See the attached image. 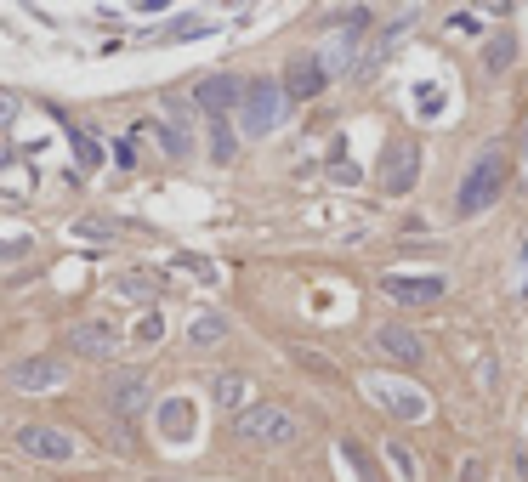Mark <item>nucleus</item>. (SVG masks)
Segmentation results:
<instances>
[{
	"mask_svg": "<svg viewBox=\"0 0 528 482\" xmlns=\"http://www.w3.org/2000/svg\"><path fill=\"white\" fill-rule=\"evenodd\" d=\"M506 165H511V154L500 148V142L477 148V159L466 165V176H460V188H455L460 216H477V210H489L494 199H500V188H506Z\"/></svg>",
	"mask_w": 528,
	"mask_h": 482,
	"instance_id": "obj_1",
	"label": "nucleus"
},
{
	"mask_svg": "<svg viewBox=\"0 0 528 482\" xmlns=\"http://www.w3.org/2000/svg\"><path fill=\"white\" fill-rule=\"evenodd\" d=\"M279 120H284V91L273 80H250L239 91V125H245V137H267Z\"/></svg>",
	"mask_w": 528,
	"mask_h": 482,
	"instance_id": "obj_2",
	"label": "nucleus"
},
{
	"mask_svg": "<svg viewBox=\"0 0 528 482\" xmlns=\"http://www.w3.org/2000/svg\"><path fill=\"white\" fill-rule=\"evenodd\" d=\"M233 437L245 443H296V414L279 409V403H256L233 420Z\"/></svg>",
	"mask_w": 528,
	"mask_h": 482,
	"instance_id": "obj_3",
	"label": "nucleus"
},
{
	"mask_svg": "<svg viewBox=\"0 0 528 482\" xmlns=\"http://www.w3.org/2000/svg\"><path fill=\"white\" fill-rule=\"evenodd\" d=\"M6 386H12V392H52V386H69V358H57V352L23 358V363L6 369Z\"/></svg>",
	"mask_w": 528,
	"mask_h": 482,
	"instance_id": "obj_4",
	"label": "nucleus"
},
{
	"mask_svg": "<svg viewBox=\"0 0 528 482\" xmlns=\"http://www.w3.org/2000/svg\"><path fill=\"white\" fill-rule=\"evenodd\" d=\"M415 176H421V148H415V142H387V154H381V188L409 193Z\"/></svg>",
	"mask_w": 528,
	"mask_h": 482,
	"instance_id": "obj_5",
	"label": "nucleus"
},
{
	"mask_svg": "<svg viewBox=\"0 0 528 482\" xmlns=\"http://www.w3.org/2000/svg\"><path fill=\"white\" fill-rule=\"evenodd\" d=\"M364 392H370L381 409H392L398 420H426V392H415L404 380H364Z\"/></svg>",
	"mask_w": 528,
	"mask_h": 482,
	"instance_id": "obj_6",
	"label": "nucleus"
},
{
	"mask_svg": "<svg viewBox=\"0 0 528 482\" xmlns=\"http://www.w3.org/2000/svg\"><path fill=\"white\" fill-rule=\"evenodd\" d=\"M18 448L23 454H35V460H74L80 448H74L69 431H57V426H18Z\"/></svg>",
	"mask_w": 528,
	"mask_h": 482,
	"instance_id": "obj_7",
	"label": "nucleus"
},
{
	"mask_svg": "<svg viewBox=\"0 0 528 482\" xmlns=\"http://www.w3.org/2000/svg\"><path fill=\"white\" fill-rule=\"evenodd\" d=\"M114 341H120V335H114V324H108V318H86V324L69 329V346L80 352V358H97V363L114 358Z\"/></svg>",
	"mask_w": 528,
	"mask_h": 482,
	"instance_id": "obj_8",
	"label": "nucleus"
},
{
	"mask_svg": "<svg viewBox=\"0 0 528 482\" xmlns=\"http://www.w3.org/2000/svg\"><path fill=\"white\" fill-rule=\"evenodd\" d=\"M108 403H114V414H142L148 409V380L137 369H114L108 375Z\"/></svg>",
	"mask_w": 528,
	"mask_h": 482,
	"instance_id": "obj_9",
	"label": "nucleus"
},
{
	"mask_svg": "<svg viewBox=\"0 0 528 482\" xmlns=\"http://www.w3.org/2000/svg\"><path fill=\"white\" fill-rule=\"evenodd\" d=\"M381 290H387V295H398V301H415V307H426V301H443V290H449V284H443L438 273H426V278L387 273V278H381Z\"/></svg>",
	"mask_w": 528,
	"mask_h": 482,
	"instance_id": "obj_10",
	"label": "nucleus"
},
{
	"mask_svg": "<svg viewBox=\"0 0 528 482\" xmlns=\"http://www.w3.org/2000/svg\"><path fill=\"white\" fill-rule=\"evenodd\" d=\"M375 346H381V352H387L392 363H404V369H415V363L426 358L421 335H409L404 324H381V329H375Z\"/></svg>",
	"mask_w": 528,
	"mask_h": 482,
	"instance_id": "obj_11",
	"label": "nucleus"
},
{
	"mask_svg": "<svg viewBox=\"0 0 528 482\" xmlns=\"http://www.w3.org/2000/svg\"><path fill=\"white\" fill-rule=\"evenodd\" d=\"M194 426H199V414H194L188 397H165V403H159V437H165V443H188Z\"/></svg>",
	"mask_w": 528,
	"mask_h": 482,
	"instance_id": "obj_12",
	"label": "nucleus"
},
{
	"mask_svg": "<svg viewBox=\"0 0 528 482\" xmlns=\"http://www.w3.org/2000/svg\"><path fill=\"white\" fill-rule=\"evenodd\" d=\"M324 80H330V74L318 69V57H290V69H284V97H301V103H307V97H318V91H324Z\"/></svg>",
	"mask_w": 528,
	"mask_h": 482,
	"instance_id": "obj_13",
	"label": "nucleus"
},
{
	"mask_svg": "<svg viewBox=\"0 0 528 482\" xmlns=\"http://www.w3.org/2000/svg\"><path fill=\"white\" fill-rule=\"evenodd\" d=\"M239 80H233V74H205V80H199V91H194V108H205V114H228L233 103H239Z\"/></svg>",
	"mask_w": 528,
	"mask_h": 482,
	"instance_id": "obj_14",
	"label": "nucleus"
},
{
	"mask_svg": "<svg viewBox=\"0 0 528 482\" xmlns=\"http://www.w3.org/2000/svg\"><path fill=\"white\" fill-rule=\"evenodd\" d=\"M511 63H517V35H511V29H500V40H489V46H483V69H489V74H506Z\"/></svg>",
	"mask_w": 528,
	"mask_h": 482,
	"instance_id": "obj_15",
	"label": "nucleus"
},
{
	"mask_svg": "<svg viewBox=\"0 0 528 482\" xmlns=\"http://www.w3.org/2000/svg\"><path fill=\"white\" fill-rule=\"evenodd\" d=\"M216 341H228V318L222 312H205V318L188 324V346H216Z\"/></svg>",
	"mask_w": 528,
	"mask_h": 482,
	"instance_id": "obj_16",
	"label": "nucleus"
},
{
	"mask_svg": "<svg viewBox=\"0 0 528 482\" xmlns=\"http://www.w3.org/2000/svg\"><path fill=\"white\" fill-rule=\"evenodd\" d=\"M216 403H222V409H245L250 403V375H216Z\"/></svg>",
	"mask_w": 528,
	"mask_h": 482,
	"instance_id": "obj_17",
	"label": "nucleus"
},
{
	"mask_svg": "<svg viewBox=\"0 0 528 482\" xmlns=\"http://www.w3.org/2000/svg\"><path fill=\"white\" fill-rule=\"evenodd\" d=\"M69 142H74V159H80V165H103V142L97 137H86V131H80V125H69Z\"/></svg>",
	"mask_w": 528,
	"mask_h": 482,
	"instance_id": "obj_18",
	"label": "nucleus"
},
{
	"mask_svg": "<svg viewBox=\"0 0 528 482\" xmlns=\"http://www.w3.org/2000/svg\"><path fill=\"white\" fill-rule=\"evenodd\" d=\"M341 460H347L352 471H358V482H381V471H375V460H370V454H364V448H358V443H352V437H347V443H341Z\"/></svg>",
	"mask_w": 528,
	"mask_h": 482,
	"instance_id": "obj_19",
	"label": "nucleus"
},
{
	"mask_svg": "<svg viewBox=\"0 0 528 482\" xmlns=\"http://www.w3.org/2000/svg\"><path fill=\"white\" fill-rule=\"evenodd\" d=\"M233 148H239V137L228 131V120H216V131H211V159H216V165H228Z\"/></svg>",
	"mask_w": 528,
	"mask_h": 482,
	"instance_id": "obj_20",
	"label": "nucleus"
},
{
	"mask_svg": "<svg viewBox=\"0 0 528 482\" xmlns=\"http://www.w3.org/2000/svg\"><path fill=\"white\" fill-rule=\"evenodd\" d=\"M387 460H392V471H398L404 482H415V471H421V465H415V454H409L404 443H387Z\"/></svg>",
	"mask_w": 528,
	"mask_h": 482,
	"instance_id": "obj_21",
	"label": "nucleus"
},
{
	"mask_svg": "<svg viewBox=\"0 0 528 482\" xmlns=\"http://www.w3.org/2000/svg\"><path fill=\"white\" fill-rule=\"evenodd\" d=\"M296 363L307 369V375H318V380H341V375H335V363H330V358H313V352H301V346H296Z\"/></svg>",
	"mask_w": 528,
	"mask_h": 482,
	"instance_id": "obj_22",
	"label": "nucleus"
},
{
	"mask_svg": "<svg viewBox=\"0 0 528 482\" xmlns=\"http://www.w3.org/2000/svg\"><path fill=\"white\" fill-rule=\"evenodd\" d=\"M159 335H165V318H159V312H142V318H137V341L154 346Z\"/></svg>",
	"mask_w": 528,
	"mask_h": 482,
	"instance_id": "obj_23",
	"label": "nucleus"
},
{
	"mask_svg": "<svg viewBox=\"0 0 528 482\" xmlns=\"http://www.w3.org/2000/svg\"><path fill=\"white\" fill-rule=\"evenodd\" d=\"M165 35L194 40V35H211V29H205V18H176V23H165Z\"/></svg>",
	"mask_w": 528,
	"mask_h": 482,
	"instance_id": "obj_24",
	"label": "nucleus"
},
{
	"mask_svg": "<svg viewBox=\"0 0 528 482\" xmlns=\"http://www.w3.org/2000/svg\"><path fill=\"white\" fill-rule=\"evenodd\" d=\"M182 267H188L194 278H205V284H216V267L205 256H194V250H182Z\"/></svg>",
	"mask_w": 528,
	"mask_h": 482,
	"instance_id": "obj_25",
	"label": "nucleus"
},
{
	"mask_svg": "<svg viewBox=\"0 0 528 482\" xmlns=\"http://www.w3.org/2000/svg\"><path fill=\"white\" fill-rule=\"evenodd\" d=\"M120 290H125V295H137V290H159V278H154V273H125V278H120Z\"/></svg>",
	"mask_w": 528,
	"mask_h": 482,
	"instance_id": "obj_26",
	"label": "nucleus"
},
{
	"mask_svg": "<svg viewBox=\"0 0 528 482\" xmlns=\"http://www.w3.org/2000/svg\"><path fill=\"white\" fill-rule=\"evenodd\" d=\"M18 91H0V125H12V120H18Z\"/></svg>",
	"mask_w": 528,
	"mask_h": 482,
	"instance_id": "obj_27",
	"label": "nucleus"
},
{
	"mask_svg": "<svg viewBox=\"0 0 528 482\" xmlns=\"http://www.w3.org/2000/svg\"><path fill=\"white\" fill-rule=\"evenodd\" d=\"M74 233H80V239H108L114 227H108V222H74Z\"/></svg>",
	"mask_w": 528,
	"mask_h": 482,
	"instance_id": "obj_28",
	"label": "nucleus"
},
{
	"mask_svg": "<svg viewBox=\"0 0 528 482\" xmlns=\"http://www.w3.org/2000/svg\"><path fill=\"white\" fill-rule=\"evenodd\" d=\"M421 108H426V114H438V108H443V91L438 86H421Z\"/></svg>",
	"mask_w": 528,
	"mask_h": 482,
	"instance_id": "obj_29",
	"label": "nucleus"
},
{
	"mask_svg": "<svg viewBox=\"0 0 528 482\" xmlns=\"http://www.w3.org/2000/svg\"><path fill=\"white\" fill-rule=\"evenodd\" d=\"M517 290L528 295V233H523V273H517Z\"/></svg>",
	"mask_w": 528,
	"mask_h": 482,
	"instance_id": "obj_30",
	"label": "nucleus"
}]
</instances>
